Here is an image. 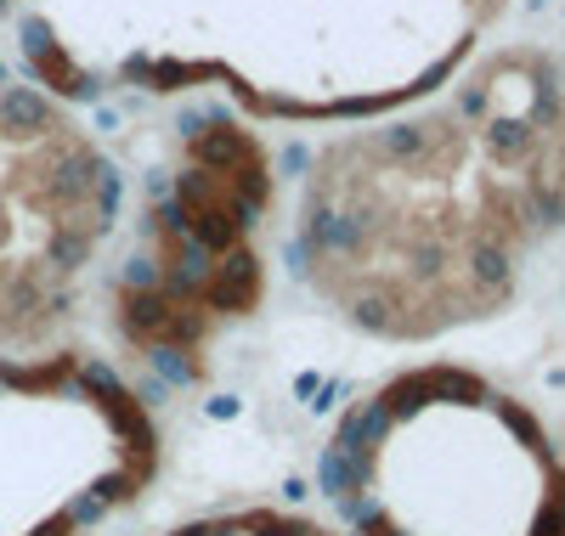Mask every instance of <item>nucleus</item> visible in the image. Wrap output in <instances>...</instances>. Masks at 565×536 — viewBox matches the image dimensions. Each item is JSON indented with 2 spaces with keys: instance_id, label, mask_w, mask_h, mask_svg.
Returning a JSON list of instances; mask_svg holds the SVG:
<instances>
[{
  "instance_id": "obj_2",
  "label": "nucleus",
  "mask_w": 565,
  "mask_h": 536,
  "mask_svg": "<svg viewBox=\"0 0 565 536\" xmlns=\"http://www.w3.org/2000/svg\"><path fill=\"white\" fill-rule=\"evenodd\" d=\"M345 536H565V435L463 362H413L345 407L328 441Z\"/></svg>"
},
{
  "instance_id": "obj_1",
  "label": "nucleus",
  "mask_w": 565,
  "mask_h": 536,
  "mask_svg": "<svg viewBox=\"0 0 565 536\" xmlns=\"http://www.w3.org/2000/svg\"><path fill=\"white\" fill-rule=\"evenodd\" d=\"M548 68L503 57L469 103L340 136L295 210V271L322 311L380 345L498 322L559 232L537 170Z\"/></svg>"
},
{
  "instance_id": "obj_3",
  "label": "nucleus",
  "mask_w": 565,
  "mask_h": 536,
  "mask_svg": "<svg viewBox=\"0 0 565 536\" xmlns=\"http://www.w3.org/2000/svg\"><path fill=\"white\" fill-rule=\"evenodd\" d=\"M148 401L68 345L0 356V536H108L159 480Z\"/></svg>"
},
{
  "instance_id": "obj_4",
  "label": "nucleus",
  "mask_w": 565,
  "mask_h": 536,
  "mask_svg": "<svg viewBox=\"0 0 565 536\" xmlns=\"http://www.w3.org/2000/svg\"><path fill=\"white\" fill-rule=\"evenodd\" d=\"M119 170L52 96L0 74V356L57 351L119 226Z\"/></svg>"
},
{
  "instance_id": "obj_5",
  "label": "nucleus",
  "mask_w": 565,
  "mask_h": 536,
  "mask_svg": "<svg viewBox=\"0 0 565 536\" xmlns=\"http://www.w3.org/2000/svg\"><path fill=\"white\" fill-rule=\"evenodd\" d=\"M159 536H345V530L322 525L311 514H295V508H221V514H199Z\"/></svg>"
}]
</instances>
